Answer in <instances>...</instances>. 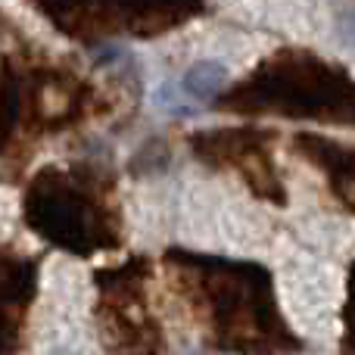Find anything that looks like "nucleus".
Returning <instances> with one entry per match:
<instances>
[{
  "label": "nucleus",
  "mask_w": 355,
  "mask_h": 355,
  "mask_svg": "<svg viewBox=\"0 0 355 355\" xmlns=\"http://www.w3.org/2000/svg\"><path fill=\"white\" fill-rule=\"evenodd\" d=\"M178 293L215 349L237 355H287L296 337L271 300V277L259 265L221 262L206 256H166Z\"/></svg>",
  "instance_id": "nucleus-1"
},
{
  "label": "nucleus",
  "mask_w": 355,
  "mask_h": 355,
  "mask_svg": "<svg viewBox=\"0 0 355 355\" xmlns=\"http://www.w3.org/2000/svg\"><path fill=\"white\" fill-rule=\"evenodd\" d=\"M193 147L212 166L234 168L250 184L252 193L284 202V184L275 172L268 150H265L262 135H252V131H218V135H200Z\"/></svg>",
  "instance_id": "nucleus-2"
},
{
  "label": "nucleus",
  "mask_w": 355,
  "mask_h": 355,
  "mask_svg": "<svg viewBox=\"0 0 355 355\" xmlns=\"http://www.w3.org/2000/svg\"><path fill=\"white\" fill-rule=\"evenodd\" d=\"M137 268L125 271L119 281V300H116V337L122 340V355H166V343H162V331L156 318L147 309V296L141 293V262Z\"/></svg>",
  "instance_id": "nucleus-3"
},
{
  "label": "nucleus",
  "mask_w": 355,
  "mask_h": 355,
  "mask_svg": "<svg viewBox=\"0 0 355 355\" xmlns=\"http://www.w3.org/2000/svg\"><path fill=\"white\" fill-rule=\"evenodd\" d=\"M300 141H302V150L309 153V159L318 162V168L327 172L340 200L349 209H355V153L352 150H340L337 144L318 141V137H300Z\"/></svg>",
  "instance_id": "nucleus-4"
},
{
  "label": "nucleus",
  "mask_w": 355,
  "mask_h": 355,
  "mask_svg": "<svg viewBox=\"0 0 355 355\" xmlns=\"http://www.w3.org/2000/svg\"><path fill=\"white\" fill-rule=\"evenodd\" d=\"M225 81H227L225 66H218V62H196V66L184 75V91L206 100V97H215V94L225 87Z\"/></svg>",
  "instance_id": "nucleus-5"
},
{
  "label": "nucleus",
  "mask_w": 355,
  "mask_h": 355,
  "mask_svg": "<svg viewBox=\"0 0 355 355\" xmlns=\"http://www.w3.org/2000/svg\"><path fill=\"white\" fill-rule=\"evenodd\" d=\"M346 352H355V271L349 281V302H346Z\"/></svg>",
  "instance_id": "nucleus-6"
}]
</instances>
